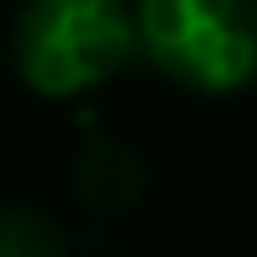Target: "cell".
I'll list each match as a JSON object with an SVG mask.
<instances>
[{"label": "cell", "mask_w": 257, "mask_h": 257, "mask_svg": "<svg viewBox=\"0 0 257 257\" xmlns=\"http://www.w3.org/2000/svg\"><path fill=\"white\" fill-rule=\"evenodd\" d=\"M0 257H63V241L42 215L6 210L0 215Z\"/></svg>", "instance_id": "277c9868"}, {"label": "cell", "mask_w": 257, "mask_h": 257, "mask_svg": "<svg viewBox=\"0 0 257 257\" xmlns=\"http://www.w3.org/2000/svg\"><path fill=\"white\" fill-rule=\"evenodd\" d=\"M137 184H142V163L121 142H89L84 147V158H79V194L89 205L115 210L137 194Z\"/></svg>", "instance_id": "3957f363"}, {"label": "cell", "mask_w": 257, "mask_h": 257, "mask_svg": "<svg viewBox=\"0 0 257 257\" xmlns=\"http://www.w3.org/2000/svg\"><path fill=\"white\" fill-rule=\"evenodd\" d=\"M132 27L147 58L189 89H241L257 63L252 0H142Z\"/></svg>", "instance_id": "7a4b0ae2"}, {"label": "cell", "mask_w": 257, "mask_h": 257, "mask_svg": "<svg viewBox=\"0 0 257 257\" xmlns=\"http://www.w3.org/2000/svg\"><path fill=\"white\" fill-rule=\"evenodd\" d=\"M11 48L37 95H79L132 58L137 27L126 0H27Z\"/></svg>", "instance_id": "6da1fadb"}]
</instances>
